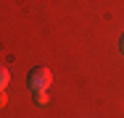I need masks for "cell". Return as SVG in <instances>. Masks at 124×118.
<instances>
[{
  "label": "cell",
  "mask_w": 124,
  "mask_h": 118,
  "mask_svg": "<svg viewBox=\"0 0 124 118\" xmlns=\"http://www.w3.org/2000/svg\"><path fill=\"white\" fill-rule=\"evenodd\" d=\"M26 84H29L32 92L48 89L50 84H53V73H50V68H48V66H34V68L29 71V76H26Z\"/></svg>",
  "instance_id": "1"
},
{
  "label": "cell",
  "mask_w": 124,
  "mask_h": 118,
  "mask_svg": "<svg viewBox=\"0 0 124 118\" xmlns=\"http://www.w3.org/2000/svg\"><path fill=\"white\" fill-rule=\"evenodd\" d=\"M50 97H48V89H40V92H34V105H48Z\"/></svg>",
  "instance_id": "2"
},
{
  "label": "cell",
  "mask_w": 124,
  "mask_h": 118,
  "mask_svg": "<svg viewBox=\"0 0 124 118\" xmlns=\"http://www.w3.org/2000/svg\"><path fill=\"white\" fill-rule=\"evenodd\" d=\"M8 81H11V73H8L5 66H0V89H5V87H8Z\"/></svg>",
  "instance_id": "3"
},
{
  "label": "cell",
  "mask_w": 124,
  "mask_h": 118,
  "mask_svg": "<svg viewBox=\"0 0 124 118\" xmlns=\"http://www.w3.org/2000/svg\"><path fill=\"white\" fill-rule=\"evenodd\" d=\"M5 102H8V97H5V89H0V108H5Z\"/></svg>",
  "instance_id": "4"
},
{
  "label": "cell",
  "mask_w": 124,
  "mask_h": 118,
  "mask_svg": "<svg viewBox=\"0 0 124 118\" xmlns=\"http://www.w3.org/2000/svg\"><path fill=\"white\" fill-rule=\"evenodd\" d=\"M119 50L124 52V34H122V42H119Z\"/></svg>",
  "instance_id": "5"
}]
</instances>
